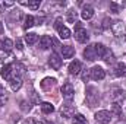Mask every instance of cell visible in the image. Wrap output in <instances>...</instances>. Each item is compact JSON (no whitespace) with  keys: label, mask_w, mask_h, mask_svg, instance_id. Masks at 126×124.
<instances>
[{"label":"cell","mask_w":126,"mask_h":124,"mask_svg":"<svg viewBox=\"0 0 126 124\" xmlns=\"http://www.w3.org/2000/svg\"><path fill=\"white\" fill-rule=\"evenodd\" d=\"M100 101V95H98V91L95 89L94 86H88L87 88V104L90 107H95Z\"/></svg>","instance_id":"obj_1"},{"label":"cell","mask_w":126,"mask_h":124,"mask_svg":"<svg viewBox=\"0 0 126 124\" xmlns=\"http://www.w3.org/2000/svg\"><path fill=\"white\" fill-rule=\"evenodd\" d=\"M111 117H113V114L109 112V111H106V110H101V111L95 112V115H94L95 121L98 124H109L111 121Z\"/></svg>","instance_id":"obj_2"},{"label":"cell","mask_w":126,"mask_h":124,"mask_svg":"<svg viewBox=\"0 0 126 124\" xmlns=\"http://www.w3.org/2000/svg\"><path fill=\"white\" fill-rule=\"evenodd\" d=\"M110 29H111V32H113V35H116V38L126 35V26H125V24H123L122 21L113 22L111 26H110Z\"/></svg>","instance_id":"obj_3"},{"label":"cell","mask_w":126,"mask_h":124,"mask_svg":"<svg viewBox=\"0 0 126 124\" xmlns=\"http://www.w3.org/2000/svg\"><path fill=\"white\" fill-rule=\"evenodd\" d=\"M114 50L117 54H126V35L114 39Z\"/></svg>","instance_id":"obj_4"},{"label":"cell","mask_w":126,"mask_h":124,"mask_svg":"<svg viewBox=\"0 0 126 124\" xmlns=\"http://www.w3.org/2000/svg\"><path fill=\"white\" fill-rule=\"evenodd\" d=\"M62 57L57 54V53H53L51 56H50V59H48V66L51 67V69H54V70H59L60 67H62Z\"/></svg>","instance_id":"obj_5"},{"label":"cell","mask_w":126,"mask_h":124,"mask_svg":"<svg viewBox=\"0 0 126 124\" xmlns=\"http://www.w3.org/2000/svg\"><path fill=\"white\" fill-rule=\"evenodd\" d=\"M75 39H76L78 42H88L90 35H88L87 29H84V28H76V29H75Z\"/></svg>","instance_id":"obj_6"},{"label":"cell","mask_w":126,"mask_h":124,"mask_svg":"<svg viewBox=\"0 0 126 124\" xmlns=\"http://www.w3.org/2000/svg\"><path fill=\"white\" fill-rule=\"evenodd\" d=\"M60 92H62L64 99L70 101V99L73 98V95H75V89H73V86H72L70 83H64L62 86V89H60Z\"/></svg>","instance_id":"obj_7"},{"label":"cell","mask_w":126,"mask_h":124,"mask_svg":"<svg viewBox=\"0 0 126 124\" xmlns=\"http://www.w3.org/2000/svg\"><path fill=\"white\" fill-rule=\"evenodd\" d=\"M90 73H91V77H93L94 80H101V79L106 77V72H104V69L100 67V66H94V67L90 70Z\"/></svg>","instance_id":"obj_8"},{"label":"cell","mask_w":126,"mask_h":124,"mask_svg":"<svg viewBox=\"0 0 126 124\" xmlns=\"http://www.w3.org/2000/svg\"><path fill=\"white\" fill-rule=\"evenodd\" d=\"M73 112H75V108H73L72 104H64L60 108V114H62L63 118H66V120L70 118V117H73Z\"/></svg>","instance_id":"obj_9"},{"label":"cell","mask_w":126,"mask_h":124,"mask_svg":"<svg viewBox=\"0 0 126 124\" xmlns=\"http://www.w3.org/2000/svg\"><path fill=\"white\" fill-rule=\"evenodd\" d=\"M51 44H53V38L50 35H43L40 38V42H38V45H40L41 50H48L51 47Z\"/></svg>","instance_id":"obj_10"},{"label":"cell","mask_w":126,"mask_h":124,"mask_svg":"<svg viewBox=\"0 0 126 124\" xmlns=\"http://www.w3.org/2000/svg\"><path fill=\"white\" fill-rule=\"evenodd\" d=\"M13 48V41L9 39V38H4V39H0V51H4V53H10Z\"/></svg>","instance_id":"obj_11"},{"label":"cell","mask_w":126,"mask_h":124,"mask_svg":"<svg viewBox=\"0 0 126 124\" xmlns=\"http://www.w3.org/2000/svg\"><path fill=\"white\" fill-rule=\"evenodd\" d=\"M84 59L88 60V62H94L97 60V54H95V50H94V45H90L84 50Z\"/></svg>","instance_id":"obj_12"},{"label":"cell","mask_w":126,"mask_h":124,"mask_svg":"<svg viewBox=\"0 0 126 124\" xmlns=\"http://www.w3.org/2000/svg\"><path fill=\"white\" fill-rule=\"evenodd\" d=\"M81 16H82V19L90 21V19L94 16V9H93V6H90V4L84 6V7H82V12H81Z\"/></svg>","instance_id":"obj_13"},{"label":"cell","mask_w":126,"mask_h":124,"mask_svg":"<svg viewBox=\"0 0 126 124\" xmlns=\"http://www.w3.org/2000/svg\"><path fill=\"white\" fill-rule=\"evenodd\" d=\"M82 70V64L79 60H73V62L69 64V73L70 74H79Z\"/></svg>","instance_id":"obj_14"},{"label":"cell","mask_w":126,"mask_h":124,"mask_svg":"<svg viewBox=\"0 0 126 124\" xmlns=\"http://www.w3.org/2000/svg\"><path fill=\"white\" fill-rule=\"evenodd\" d=\"M60 51H62L63 59H72L73 54H75V48L70 47V45H63V47H60Z\"/></svg>","instance_id":"obj_15"},{"label":"cell","mask_w":126,"mask_h":124,"mask_svg":"<svg viewBox=\"0 0 126 124\" xmlns=\"http://www.w3.org/2000/svg\"><path fill=\"white\" fill-rule=\"evenodd\" d=\"M54 85H56V79H53V77H46V79H43V82H41V89L50 91Z\"/></svg>","instance_id":"obj_16"},{"label":"cell","mask_w":126,"mask_h":124,"mask_svg":"<svg viewBox=\"0 0 126 124\" xmlns=\"http://www.w3.org/2000/svg\"><path fill=\"white\" fill-rule=\"evenodd\" d=\"M0 74H1V77H3L4 80H10V79H12V66H10V64L3 66Z\"/></svg>","instance_id":"obj_17"},{"label":"cell","mask_w":126,"mask_h":124,"mask_svg":"<svg viewBox=\"0 0 126 124\" xmlns=\"http://www.w3.org/2000/svg\"><path fill=\"white\" fill-rule=\"evenodd\" d=\"M19 4H22V6H27V7H30V9H32V10H37L38 7H40V0H21L19 1Z\"/></svg>","instance_id":"obj_18"},{"label":"cell","mask_w":126,"mask_h":124,"mask_svg":"<svg viewBox=\"0 0 126 124\" xmlns=\"http://www.w3.org/2000/svg\"><path fill=\"white\" fill-rule=\"evenodd\" d=\"M111 99H113V102H117V101L123 99V89H120V88H113V89H111Z\"/></svg>","instance_id":"obj_19"},{"label":"cell","mask_w":126,"mask_h":124,"mask_svg":"<svg viewBox=\"0 0 126 124\" xmlns=\"http://www.w3.org/2000/svg\"><path fill=\"white\" fill-rule=\"evenodd\" d=\"M9 83H10V89L12 91H19L21 86H22V77H13Z\"/></svg>","instance_id":"obj_20"},{"label":"cell","mask_w":126,"mask_h":124,"mask_svg":"<svg viewBox=\"0 0 126 124\" xmlns=\"http://www.w3.org/2000/svg\"><path fill=\"white\" fill-rule=\"evenodd\" d=\"M114 74L116 76H125L126 74V64L125 63H117L116 67H114Z\"/></svg>","instance_id":"obj_21"},{"label":"cell","mask_w":126,"mask_h":124,"mask_svg":"<svg viewBox=\"0 0 126 124\" xmlns=\"http://www.w3.org/2000/svg\"><path fill=\"white\" fill-rule=\"evenodd\" d=\"M94 50H95V54H97V57H101L103 59V56L106 54V51H107V47H104L103 44H94Z\"/></svg>","instance_id":"obj_22"},{"label":"cell","mask_w":126,"mask_h":124,"mask_svg":"<svg viewBox=\"0 0 126 124\" xmlns=\"http://www.w3.org/2000/svg\"><path fill=\"white\" fill-rule=\"evenodd\" d=\"M37 39H38V35H37V34H34V32H30V34H27V35H25V42H27L28 45L35 44V42H37Z\"/></svg>","instance_id":"obj_23"},{"label":"cell","mask_w":126,"mask_h":124,"mask_svg":"<svg viewBox=\"0 0 126 124\" xmlns=\"http://www.w3.org/2000/svg\"><path fill=\"white\" fill-rule=\"evenodd\" d=\"M41 111H43L44 114H51V112L54 111V107H53V104H50V102H43V104H41Z\"/></svg>","instance_id":"obj_24"},{"label":"cell","mask_w":126,"mask_h":124,"mask_svg":"<svg viewBox=\"0 0 126 124\" xmlns=\"http://www.w3.org/2000/svg\"><path fill=\"white\" fill-rule=\"evenodd\" d=\"M35 25V18L31 16V15H28V16H25V22H24V28L25 29H30Z\"/></svg>","instance_id":"obj_25"},{"label":"cell","mask_w":126,"mask_h":124,"mask_svg":"<svg viewBox=\"0 0 126 124\" xmlns=\"http://www.w3.org/2000/svg\"><path fill=\"white\" fill-rule=\"evenodd\" d=\"M103 60H104V62L107 63V64H111V63L114 62V54H113V51L107 48V51H106V54L103 56Z\"/></svg>","instance_id":"obj_26"},{"label":"cell","mask_w":126,"mask_h":124,"mask_svg":"<svg viewBox=\"0 0 126 124\" xmlns=\"http://www.w3.org/2000/svg\"><path fill=\"white\" fill-rule=\"evenodd\" d=\"M111 111H113V114H114V117H122V108H120V105H119V102H113L111 104Z\"/></svg>","instance_id":"obj_27"},{"label":"cell","mask_w":126,"mask_h":124,"mask_svg":"<svg viewBox=\"0 0 126 124\" xmlns=\"http://www.w3.org/2000/svg\"><path fill=\"white\" fill-rule=\"evenodd\" d=\"M72 123L73 124H87V118L82 114H75L73 118H72Z\"/></svg>","instance_id":"obj_28"},{"label":"cell","mask_w":126,"mask_h":124,"mask_svg":"<svg viewBox=\"0 0 126 124\" xmlns=\"http://www.w3.org/2000/svg\"><path fill=\"white\" fill-rule=\"evenodd\" d=\"M57 32H59V35H60L62 39H67V38H70V31H69L66 26H62Z\"/></svg>","instance_id":"obj_29"},{"label":"cell","mask_w":126,"mask_h":124,"mask_svg":"<svg viewBox=\"0 0 126 124\" xmlns=\"http://www.w3.org/2000/svg\"><path fill=\"white\" fill-rule=\"evenodd\" d=\"M7 101H9V93L6 92V91H0V107L6 105Z\"/></svg>","instance_id":"obj_30"},{"label":"cell","mask_w":126,"mask_h":124,"mask_svg":"<svg viewBox=\"0 0 126 124\" xmlns=\"http://www.w3.org/2000/svg\"><path fill=\"white\" fill-rule=\"evenodd\" d=\"M67 21H69L70 24H75V21H76V12H75L73 9H70V10L67 12Z\"/></svg>","instance_id":"obj_31"},{"label":"cell","mask_w":126,"mask_h":124,"mask_svg":"<svg viewBox=\"0 0 126 124\" xmlns=\"http://www.w3.org/2000/svg\"><path fill=\"white\" fill-rule=\"evenodd\" d=\"M110 12H111V13H119V12H120V6H119L117 3L111 1V3H110Z\"/></svg>","instance_id":"obj_32"},{"label":"cell","mask_w":126,"mask_h":124,"mask_svg":"<svg viewBox=\"0 0 126 124\" xmlns=\"http://www.w3.org/2000/svg\"><path fill=\"white\" fill-rule=\"evenodd\" d=\"M63 19L62 18H57V19H56V22H54V28H56V29H57V31H59V29H60V28H62L63 26Z\"/></svg>","instance_id":"obj_33"},{"label":"cell","mask_w":126,"mask_h":124,"mask_svg":"<svg viewBox=\"0 0 126 124\" xmlns=\"http://www.w3.org/2000/svg\"><path fill=\"white\" fill-rule=\"evenodd\" d=\"M21 105H22V107H21V108H22V110H24V111H30V108H31V107H30V102H28V104H27V102H25V101H22V102H21Z\"/></svg>","instance_id":"obj_34"},{"label":"cell","mask_w":126,"mask_h":124,"mask_svg":"<svg viewBox=\"0 0 126 124\" xmlns=\"http://www.w3.org/2000/svg\"><path fill=\"white\" fill-rule=\"evenodd\" d=\"M16 48H18L19 51L24 50V45H22V41H21V39H16Z\"/></svg>","instance_id":"obj_35"},{"label":"cell","mask_w":126,"mask_h":124,"mask_svg":"<svg viewBox=\"0 0 126 124\" xmlns=\"http://www.w3.org/2000/svg\"><path fill=\"white\" fill-rule=\"evenodd\" d=\"M15 3L13 1H1V6L3 7H10V6H13Z\"/></svg>","instance_id":"obj_36"},{"label":"cell","mask_w":126,"mask_h":124,"mask_svg":"<svg viewBox=\"0 0 126 124\" xmlns=\"http://www.w3.org/2000/svg\"><path fill=\"white\" fill-rule=\"evenodd\" d=\"M109 24H111V22H110V19H109V18H106V19L103 21V28H109V26H110Z\"/></svg>","instance_id":"obj_37"},{"label":"cell","mask_w":126,"mask_h":124,"mask_svg":"<svg viewBox=\"0 0 126 124\" xmlns=\"http://www.w3.org/2000/svg\"><path fill=\"white\" fill-rule=\"evenodd\" d=\"M27 124H43V123L38 121V120H35V118H31V120H28V123Z\"/></svg>","instance_id":"obj_38"},{"label":"cell","mask_w":126,"mask_h":124,"mask_svg":"<svg viewBox=\"0 0 126 124\" xmlns=\"http://www.w3.org/2000/svg\"><path fill=\"white\" fill-rule=\"evenodd\" d=\"M3 34V25H1V22H0V35Z\"/></svg>","instance_id":"obj_39"},{"label":"cell","mask_w":126,"mask_h":124,"mask_svg":"<svg viewBox=\"0 0 126 124\" xmlns=\"http://www.w3.org/2000/svg\"><path fill=\"white\" fill-rule=\"evenodd\" d=\"M0 91H4V88H3V85L0 83Z\"/></svg>","instance_id":"obj_40"},{"label":"cell","mask_w":126,"mask_h":124,"mask_svg":"<svg viewBox=\"0 0 126 124\" xmlns=\"http://www.w3.org/2000/svg\"><path fill=\"white\" fill-rule=\"evenodd\" d=\"M47 124H54V123H47Z\"/></svg>","instance_id":"obj_41"}]
</instances>
